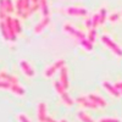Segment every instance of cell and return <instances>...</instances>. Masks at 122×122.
Listing matches in <instances>:
<instances>
[{"instance_id": "cell-8", "label": "cell", "mask_w": 122, "mask_h": 122, "mask_svg": "<svg viewBox=\"0 0 122 122\" xmlns=\"http://www.w3.org/2000/svg\"><path fill=\"white\" fill-rule=\"evenodd\" d=\"M20 64V67H21L22 72L27 76V77H34V70L32 68V66H30V64L28 62L27 60H20L18 61Z\"/></svg>"}, {"instance_id": "cell-20", "label": "cell", "mask_w": 122, "mask_h": 122, "mask_svg": "<svg viewBox=\"0 0 122 122\" xmlns=\"http://www.w3.org/2000/svg\"><path fill=\"white\" fill-rule=\"evenodd\" d=\"M77 117L81 122H94L93 118H92L88 114H86L84 111H78L77 112Z\"/></svg>"}, {"instance_id": "cell-14", "label": "cell", "mask_w": 122, "mask_h": 122, "mask_svg": "<svg viewBox=\"0 0 122 122\" xmlns=\"http://www.w3.org/2000/svg\"><path fill=\"white\" fill-rule=\"evenodd\" d=\"M10 92L14 93L15 95H17V97H25V94H26V90L18 83L17 84H11V87H10Z\"/></svg>"}, {"instance_id": "cell-17", "label": "cell", "mask_w": 122, "mask_h": 122, "mask_svg": "<svg viewBox=\"0 0 122 122\" xmlns=\"http://www.w3.org/2000/svg\"><path fill=\"white\" fill-rule=\"evenodd\" d=\"M39 10L43 16H49V3L48 0H39Z\"/></svg>"}, {"instance_id": "cell-1", "label": "cell", "mask_w": 122, "mask_h": 122, "mask_svg": "<svg viewBox=\"0 0 122 122\" xmlns=\"http://www.w3.org/2000/svg\"><path fill=\"white\" fill-rule=\"evenodd\" d=\"M54 89H55V92L57 93V95L61 98V100H62V103L65 105H67V106H72L73 105V100L71 99V97L68 95L67 89L60 83V81L54 82Z\"/></svg>"}, {"instance_id": "cell-15", "label": "cell", "mask_w": 122, "mask_h": 122, "mask_svg": "<svg viewBox=\"0 0 122 122\" xmlns=\"http://www.w3.org/2000/svg\"><path fill=\"white\" fill-rule=\"evenodd\" d=\"M0 78L4 79V81H7V82L12 83V84H17V83H18L17 77H15V76H12V75H9L7 72H5V71L0 72Z\"/></svg>"}, {"instance_id": "cell-18", "label": "cell", "mask_w": 122, "mask_h": 122, "mask_svg": "<svg viewBox=\"0 0 122 122\" xmlns=\"http://www.w3.org/2000/svg\"><path fill=\"white\" fill-rule=\"evenodd\" d=\"M78 44H79L81 46H82V48L86 50V51H92V50H93V43L89 42V40H88L87 38L78 40Z\"/></svg>"}, {"instance_id": "cell-16", "label": "cell", "mask_w": 122, "mask_h": 122, "mask_svg": "<svg viewBox=\"0 0 122 122\" xmlns=\"http://www.w3.org/2000/svg\"><path fill=\"white\" fill-rule=\"evenodd\" d=\"M15 10H16V14L21 18H23V14H25L23 0H16V3H15Z\"/></svg>"}, {"instance_id": "cell-33", "label": "cell", "mask_w": 122, "mask_h": 122, "mask_svg": "<svg viewBox=\"0 0 122 122\" xmlns=\"http://www.w3.org/2000/svg\"><path fill=\"white\" fill-rule=\"evenodd\" d=\"M45 122H57V121H55L53 117H50V116H46V118H45Z\"/></svg>"}, {"instance_id": "cell-28", "label": "cell", "mask_w": 122, "mask_h": 122, "mask_svg": "<svg viewBox=\"0 0 122 122\" xmlns=\"http://www.w3.org/2000/svg\"><path fill=\"white\" fill-rule=\"evenodd\" d=\"M11 84L12 83H10V82H7V81H1L0 79V89H7V90H10V87H11Z\"/></svg>"}, {"instance_id": "cell-5", "label": "cell", "mask_w": 122, "mask_h": 122, "mask_svg": "<svg viewBox=\"0 0 122 122\" xmlns=\"http://www.w3.org/2000/svg\"><path fill=\"white\" fill-rule=\"evenodd\" d=\"M65 14L72 17H83L88 15V10L84 7H77V6H70L65 9Z\"/></svg>"}, {"instance_id": "cell-19", "label": "cell", "mask_w": 122, "mask_h": 122, "mask_svg": "<svg viewBox=\"0 0 122 122\" xmlns=\"http://www.w3.org/2000/svg\"><path fill=\"white\" fill-rule=\"evenodd\" d=\"M0 33H1L3 39L6 40V42H9V40H10V36H9V32H7L5 21H1V20H0Z\"/></svg>"}, {"instance_id": "cell-9", "label": "cell", "mask_w": 122, "mask_h": 122, "mask_svg": "<svg viewBox=\"0 0 122 122\" xmlns=\"http://www.w3.org/2000/svg\"><path fill=\"white\" fill-rule=\"evenodd\" d=\"M76 103H78L79 105H82L83 107H87V109H98V105L94 104L87 95L78 97V98L76 99Z\"/></svg>"}, {"instance_id": "cell-6", "label": "cell", "mask_w": 122, "mask_h": 122, "mask_svg": "<svg viewBox=\"0 0 122 122\" xmlns=\"http://www.w3.org/2000/svg\"><path fill=\"white\" fill-rule=\"evenodd\" d=\"M4 21H5V25H6V28H7V32H9V36H10V42H15L16 38H17V33H16V29H15L14 18L10 16V15H7Z\"/></svg>"}, {"instance_id": "cell-35", "label": "cell", "mask_w": 122, "mask_h": 122, "mask_svg": "<svg viewBox=\"0 0 122 122\" xmlns=\"http://www.w3.org/2000/svg\"><path fill=\"white\" fill-rule=\"evenodd\" d=\"M121 95H122V90H121Z\"/></svg>"}, {"instance_id": "cell-27", "label": "cell", "mask_w": 122, "mask_h": 122, "mask_svg": "<svg viewBox=\"0 0 122 122\" xmlns=\"http://www.w3.org/2000/svg\"><path fill=\"white\" fill-rule=\"evenodd\" d=\"M92 22H93V28H97L99 25H100V16H99V12L94 14L93 17H92Z\"/></svg>"}, {"instance_id": "cell-30", "label": "cell", "mask_w": 122, "mask_h": 122, "mask_svg": "<svg viewBox=\"0 0 122 122\" xmlns=\"http://www.w3.org/2000/svg\"><path fill=\"white\" fill-rule=\"evenodd\" d=\"M17 120H18V122H30V120H29L25 114H20V115H17Z\"/></svg>"}, {"instance_id": "cell-13", "label": "cell", "mask_w": 122, "mask_h": 122, "mask_svg": "<svg viewBox=\"0 0 122 122\" xmlns=\"http://www.w3.org/2000/svg\"><path fill=\"white\" fill-rule=\"evenodd\" d=\"M87 97H88L92 101H93L94 104H97L98 107H106V105H107V103H106V101L101 98L100 95H97V94H88Z\"/></svg>"}, {"instance_id": "cell-34", "label": "cell", "mask_w": 122, "mask_h": 122, "mask_svg": "<svg viewBox=\"0 0 122 122\" xmlns=\"http://www.w3.org/2000/svg\"><path fill=\"white\" fill-rule=\"evenodd\" d=\"M60 122H67V121H66V120H65V118H62V120H61V121H60Z\"/></svg>"}, {"instance_id": "cell-4", "label": "cell", "mask_w": 122, "mask_h": 122, "mask_svg": "<svg viewBox=\"0 0 122 122\" xmlns=\"http://www.w3.org/2000/svg\"><path fill=\"white\" fill-rule=\"evenodd\" d=\"M62 66H65V60H62V59L56 60L53 65L48 66V67L44 70V77H45V78H50V77H53V76L56 73V71H59Z\"/></svg>"}, {"instance_id": "cell-23", "label": "cell", "mask_w": 122, "mask_h": 122, "mask_svg": "<svg viewBox=\"0 0 122 122\" xmlns=\"http://www.w3.org/2000/svg\"><path fill=\"white\" fill-rule=\"evenodd\" d=\"M99 16H100V25L105 23L106 18H107V12H106V9L101 7V9H100V11H99Z\"/></svg>"}, {"instance_id": "cell-24", "label": "cell", "mask_w": 122, "mask_h": 122, "mask_svg": "<svg viewBox=\"0 0 122 122\" xmlns=\"http://www.w3.org/2000/svg\"><path fill=\"white\" fill-rule=\"evenodd\" d=\"M95 38H97V30H95V28H90V29L88 30V37H87V39L89 40V42L94 43Z\"/></svg>"}, {"instance_id": "cell-36", "label": "cell", "mask_w": 122, "mask_h": 122, "mask_svg": "<svg viewBox=\"0 0 122 122\" xmlns=\"http://www.w3.org/2000/svg\"><path fill=\"white\" fill-rule=\"evenodd\" d=\"M0 79H1V78H0Z\"/></svg>"}, {"instance_id": "cell-21", "label": "cell", "mask_w": 122, "mask_h": 122, "mask_svg": "<svg viewBox=\"0 0 122 122\" xmlns=\"http://www.w3.org/2000/svg\"><path fill=\"white\" fill-rule=\"evenodd\" d=\"M7 16V11H6V6H5V0H0V20L4 21Z\"/></svg>"}, {"instance_id": "cell-7", "label": "cell", "mask_w": 122, "mask_h": 122, "mask_svg": "<svg viewBox=\"0 0 122 122\" xmlns=\"http://www.w3.org/2000/svg\"><path fill=\"white\" fill-rule=\"evenodd\" d=\"M101 86H103V88L107 92V93H109L111 97H114V98H118V97L121 95V92L115 87V84L107 82V81H104V82L101 83Z\"/></svg>"}, {"instance_id": "cell-12", "label": "cell", "mask_w": 122, "mask_h": 122, "mask_svg": "<svg viewBox=\"0 0 122 122\" xmlns=\"http://www.w3.org/2000/svg\"><path fill=\"white\" fill-rule=\"evenodd\" d=\"M49 23H50V17H49V16H43L42 21L38 22V23L36 25V27H34V33H36V34L42 33L43 30L49 26Z\"/></svg>"}, {"instance_id": "cell-3", "label": "cell", "mask_w": 122, "mask_h": 122, "mask_svg": "<svg viewBox=\"0 0 122 122\" xmlns=\"http://www.w3.org/2000/svg\"><path fill=\"white\" fill-rule=\"evenodd\" d=\"M62 30H64L67 36L73 37V38L77 39V40H81V39H84V38H86V34H84L83 32H81L79 29L75 28L71 23H65L64 27H62Z\"/></svg>"}, {"instance_id": "cell-31", "label": "cell", "mask_w": 122, "mask_h": 122, "mask_svg": "<svg viewBox=\"0 0 122 122\" xmlns=\"http://www.w3.org/2000/svg\"><path fill=\"white\" fill-rule=\"evenodd\" d=\"M86 27H87L88 29L93 28V22H92V18H87V20H86Z\"/></svg>"}, {"instance_id": "cell-25", "label": "cell", "mask_w": 122, "mask_h": 122, "mask_svg": "<svg viewBox=\"0 0 122 122\" xmlns=\"http://www.w3.org/2000/svg\"><path fill=\"white\" fill-rule=\"evenodd\" d=\"M121 15H122V11H121V12H114V14L109 15L107 20H109L110 22H117L118 20L121 18Z\"/></svg>"}, {"instance_id": "cell-2", "label": "cell", "mask_w": 122, "mask_h": 122, "mask_svg": "<svg viewBox=\"0 0 122 122\" xmlns=\"http://www.w3.org/2000/svg\"><path fill=\"white\" fill-rule=\"evenodd\" d=\"M101 42H103V43L105 44V46L109 48L116 56L122 57V48H121L118 44H116L110 37H107V36H105V34L101 36Z\"/></svg>"}, {"instance_id": "cell-37", "label": "cell", "mask_w": 122, "mask_h": 122, "mask_svg": "<svg viewBox=\"0 0 122 122\" xmlns=\"http://www.w3.org/2000/svg\"><path fill=\"white\" fill-rule=\"evenodd\" d=\"M44 122H45V121H44Z\"/></svg>"}, {"instance_id": "cell-11", "label": "cell", "mask_w": 122, "mask_h": 122, "mask_svg": "<svg viewBox=\"0 0 122 122\" xmlns=\"http://www.w3.org/2000/svg\"><path fill=\"white\" fill-rule=\"evenodd\" d=\"M60 83L62 84L66 89L70 88V81H68V70L67 67L62 66L60 68Z\"/></svg>"}, {"instance_id": "cell-26", "label": "cell", "mask_w": 122, "mask_h": 122, "mask_svg": "<svg viewBox=\"0 0 122 122\" xmlns=\"http://www.w3.org/2000/svg\"><path fill=\"white\" fill-rule=\"evenodd\" d=\"M14 23H15L16 33H17V34H21V32H22V25H21V21H20V18H14Z\"/></svg>"}, {"instance_id": "cell-22", "label": "cell", "mask_w": 122, "mask_h": 122, "mask_svg": "<svg viewBox=\"0 0 122 122\" xmlns=\"http://www.w3.org/2000/svg\"><path fill=\"white\" fill-rule=\"evenodd\" d=\"M5 6L7 14H12L15 11V4L12 3V0H5Z\"/></svg>"}, {"instance_id": "cell-10", "label": "cell", "mask_w": 122, "mask_h": 122, "mask_svg": "<svg viewBox=\"0 0 122 122\" xmlns=\"http://www.w3.org/2000/svg\"><path fill=\"white\" fill-rule=\"evenodd\" d=\"M37 118L39 122H44L46 118V104L44 101H40L37 106Z\"/></svg>"}, {"instance_id": "cell-32", "label": "cell", "mask_w": 122, "mask_h": 122, "mask_svg": "<svg viewBox=\"0 0 122 122\" xmlns=\"http://www.w3.org/2000/svg\"><path fill=\"white\" fill-rule=\"evenodd\" d=\"M115 87L121 92V90H122V82H117V83H115Z\"/></svg>"}, {"instance_id": "cell-29", "label": "cell", "mask_w": 122, "mask_h": 122, "mask_svg": "<svg viewBox=\"0 0 122 122\" xmlns=\"http://www.w3.org/2000/svg\"><path fill=\"white\" fill-rule=\"evenodd\" d=\"M99 122H121V120L116 117H103L99 120Z\"/></svg>"}]
</instances>
